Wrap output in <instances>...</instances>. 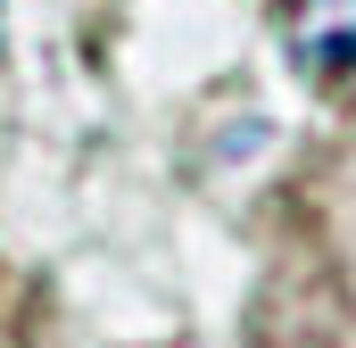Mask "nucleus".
<instances>
[{
  "label": "nucleus",
  "mask_w": 356,
  "mask_h": 348,
  "mask_svg": "<svg viewBox=\"0 0 356 348\" xmlns=\"http://www.w3.org/2000/svg\"><path fill=\"white\" fill-rule=\"evenodd\" d=\"M282 42L307 75H356V0H290Z\"/></svg>",
  "instance_id": "f257e3e1"
}]
</instances>
